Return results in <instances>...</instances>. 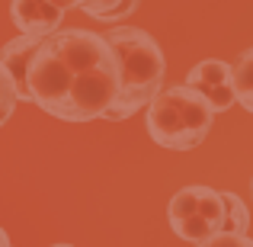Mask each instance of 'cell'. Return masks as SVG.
<instances>
[{
  "mask_svg": "<svg viewBox=\"0 0 253 247\" xmlns=\"http://www.w3.org/2000/svg\"><path fill=\"white\" fill-rule=\"evenodd\" d=\"M0 247H10V238H6V231L0 228Z\"/></svg>",
  "mask_w": 253,
  "mask_h": 247,
  "instance_id": "5bb4252c",
  "label": "cell"
},
{
  "mask_svg": "<svg viewBox=\"0 0 253 247\" xmlns=\"http://www.w3.org/2000/svg\"><path fill=\"white\" fill-rule=\"evenodd\" d=\"M186 84L192 90H199L209 106L215 112H228L231 106L237 103L234 97V84H231V64L228 61H218V58H205V61L192 64L189 74H186Z\"/></svg>",
  "mask_w": 253,
  "mask_h": 247,
  "instance_id": "5b68a950",
  "label": "cell"
},
{
  "mask_svg": "<svg viewBox=\"0 0 253 247\" xmlns=\"http://www.w3.org/2000/svg\"><path fill=\"white\" fill-rule=\"evenodd\" d=\"M16 103H19L16 87H13L10 74H6V68L0 64V129H3V125L10 122V116L16 112Z\"/></svg>",
  "mask_w": 253,
  "mask_h": 247,
  "instance_id": "8fae6325",
  "label": "cell"
},
{
  "mask_svg": "<svg viewBox=\"0 0 253 247\" xmlns=\"http://www.w3.org/2000/svg\"><path fill=\"white\" fill-rule=\"evenodd\" d=\"M81 10L99 23H125L138 10V0H86Z\"/></svg>",
  "mask_w": 253,
  "mask_h": 247,
  "instance_id": "9c48e42d",
  "label": "cell"
},
{
  "mask_svg": "<svg viewBox=\"0 0 253 247\" xmlns=\"http://www.w3.org/2000/svg\"><path fill=\"white\" fill-rule=\"evenodd\" d=\"M221 202H224L221 231H228V235H247L250 231V209L244 205V199L237 193H221Z\"/></svg>",
  "mask_w": 253,
  "mask_h": 247,
  "instance_id": "30bf717a",
  "label": "cell"
},
{
  "mask_svg": "<svg viewBox=\"0 0 253 247\" xmlns=\"http://www.w3.org/2000/svg\"><path fill=\"white\" fill-rule=\"evenodd\" d=\"M250 193H253V177H250Z\"/></svg>",
  "mask_w": 253,
  "mask_h": 247,
  "instance_id": "2e32d148",
  "label": "cell"
},
{
  "mask_svg": "<svg viewBox=\"0 0 253 247\" xmlns=\"http://www.w3.org/2000/svg\"><path fill=\"white\" fill-rule=\"evenodd\" d=\"M167 222L173 228V235L183 238L189 244L209 241L221 231L224 222V202L221 193L211 186H183L170 196L167 205Z\"/></svg>",
  "mask_w": 253,
  "mask_h": 247,
  "instance_id": "277c9868",
  "label": "cell"
},
{
  "mask_svg": "<svg viewBox=\"0 0 253 247\" xmlns=\"http://www.w3.org/2000/svg\"><path fill=\"white\" fill-rule=\"evenodd\" d=\"M231 84L234 97L247 112H253V49H247L234 64H231Z\"/></svg>",
  "mask_w": 253,
  "mask_h": 247,
  "instance_id": "ba28073f",
  "label": "cell"
},
{
  "mask_svg": "<svg viewBox=\"0 0 253 247\" xmlns=\"http://www.w3.org/2000/svg\"><path fill=\"white\" fill-rule=\"evenodd\" d=\"M48 247H74V244H48Z\"/></svg>",
  "mask_w": 253,
  "mask_h": 247,
  "instance_id": "9a60e30c",
  "label": "cell"
},
{
  "mask_svg": "<svg viewBox=\"0 0 253 247\" xmlns=\"http://www.w3.org/2000/svg\"><path fill=\"white\" fill-rule=\"evenodd\" d=\"M196 247H253V238L250 235H228V231H218L215 238L199 241Z\"/></svg>",
  "mask_w": 253,
  "mask_h": 247,
  "instance_id": "7c38bea8",
  "label": "cell"
},
{
  "mask_svg": "<svg viewBox=\"0 0 253 247\" xmlns=\"http://www.w3.org/2000/svg\"><path fill=\"white\" fill-rule=\"evenodd\" d=\"M51 3H58L64 13H68V10H81V6L86 3V0H51Z\"/></svg>",
  "mask_w": 253,
  "mask_h": 247,
  "instance_id": "4fadbf2b",
  "label": "cell"
},
{
  "mask_svg": "<svg viewBox=\"0 0 253 247\" xmlns=\"http://www.w3.org/2000/svg\"><path fill=\"white\" fill-rule=\"evenodd\" d=\"M10 247H13V244H10Z\"/></svg>",
  "mask_w": 253,
  "mask_h": 247,
  "instance_id": "e0dca14e",
  "label": "cell"
},
{
  "mask_svg": "<svg viewBox=\"0 0 253 247\" xmlns=\"http://www.w3.org/2000/svg\"><path fill=\"white\" fill-rule=\"evenodd\" d=\"M144 116V129H148L151 142L161 145L167 151H192L209 138L211 125H215V109L199 90L189 84L167 87L161 90L148 106Z\"/></svg>",
  "mask_w": 253,
  "mask_h": 247,
  "instance_id": "3957f363",
  "label": "cell"
},
{
  "mask_svg": "<svg viewBox=\"0 0 253 247\" xmlns=\"http://www.w3.org/2000/svg\"><path fill=\"white\" fill-rule=\"evenodd\" d=\"M10 19L19 36H36L45 39L61 29L64 10L51 0H10Z\"/></svg>",
  "mask_w": 253,
  "mask_h": 247,
  "instance_id": "8992f818",
  "label": "cell"
},
{
  "mask_svg": "<svg viewBox=\"0 0 253 247\" xmlns=\"http://www.w3.org/2000/svg\"><path fill=\"white\" fill-rule=\"evenodd\" d=\"M36 45H39L36 36H16L0 49V64L6 68L19 99H26V68H29V58L36 51Z\"/></svg>",
  "mask_w": 253,
  "mask_h": 247,
  "instance_id": "52a82bcc",
  "label": "cell"
},
{
  "mask_svg": "<svg viewBox=\"0 0 253 247\" xmlns=\"http://www.w3.org/2000/svg\"><path fill=\"white\" fill-rule=\"evenodd\" d=\"M103 39L112 45L119 61V97L103 119L122 122V119H131L135 112H141L164 90L167 58H164L157 39L138 26H116Z\"/></svg>",
  "mask_w": 253,
  "mask_h": 247,
  "instance_id": "7a4b0ae2",
  "label": "cell"
},
{
  "mask_svg": "<svg viewBox=\"0 0 253 247\" xmlns=\"http://www.w3.org/2000/svg\"><path fill=\"white\" fill-rule=\"evenodd\" d=\"M119 97L112 45L90 29H58L39 39L26 68V103L61 122L103 119Z\"/></svg>",
  "mask_w": 253,
  "mask_h": 247,
  "instance_id": "6da1fadb",
  "label": "cell"
}]
</instances>
